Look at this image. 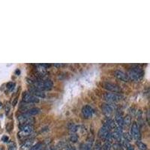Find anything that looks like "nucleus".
Wrapping results in <instances>:
<instances>
[{
    "mask_svg": "<svg viewBox=\"0 0 150 150\" xmlns=\"http://www.w3.org/2000/svg\"><path fill=\"white\" fill-rule=\"evenodd\" d=\"M125 149H126V150H134V147L132 145H131V144H128V145L125 147Z\"/></svg>",
    "mask_w": 150,
    "mask_h": 150,
    "instance_id": "nucleus-26",
    "label": "nucleus"
},
{
    "mask_svg": "<svg viewBox=\"0 0 150 150\" xmlns=\"http://www.w3.org/2000/svg\"><path fill=\"white\" fill-rule=\"evenodd\" d=\"M103 86H104V89H106L108 91H110V92H114V93H120L122 92L121 88L115 83L106 82L103 84Z\"/></svg>",
    "mask_w": 150,
    "mask_h": 150,
    "instance_id": "nucleus-7",
    "label": "nucleus"
},
{
    "mask_svg": "<svg viewBox=\"0 0 150 150\" xmlns=\"http://www.w3.org/2000/svg\"><path fill=\"white\" fill-rule=\"evenodd\" d=\"M101 110L106 116H110L113 111V108L110 104L108 103V104H103L101 105Z\"/></svg>",
    "mask_w": 150,
    "mask_h": 150,
    "instance_id": "nucleus-11",
    "label": "nucleus"
},
{
    "mask_svg": "<svg viewBox=\"0 0 150 150\" xmlns=\"http://www.w3.org/2000/svg\"><path fill=\"white\" fill-rule=\"evenodd\" d=\"M2 140L3 142H7L8 140V137L7 136H3L2 138Z\"/></svg>",
    "mask_w": 150,
    "mask_h": 150,
    "instance_id": "nucleus-28",
    "label": "nucleus"
},
{
    "mask_svg": "<svg viewBox=\"0 0 150 150\" xmlns=\"http://www.w3.org/2000/svg\"><path fill=\"white\" fill-rule=\"evenodd\" d=\"M41 112V110L38 108H32L30 109H29L28 110H26V113L29 116H35V115H38L39 112Z\"/></svg>",
    "mask_w": 150,
    "mask_h": 150,
    "instance_id": "nucleus-14",
    "label": "nucleus"
},
{
    "mask_svg": "<svg viewBox=\"0 0 150 150\" xmlns=\"http://www.w3.org/2000/svg\"><path fill=\"white\" fill-rule=\"evenodd\" d=\"M0 150H5V149H4L3 146H0Z\"/></svg>",
    "mask_w": 150,
    "mask_h": 150,
    "instance_id": "nucleus-30",
    "label": "nucleus"
},
{
    "mask_svg": "<svg viewBox=\"0 0 150 150\" xmlns=\"http://www.w3.org/2000/svg\"><path fill=\"white\" fill-rule=\"evenodd\" d=\"M23 101L28 104H36V103L39 102V99L38 98L33 96L29 92H26L23 96Z\"/></svg>",
    "mask_w": 150,
    "mask_h": 150,
    "instance_id": "nucleus-6",
    "label": "nucleus"
},
{
    "mask_svg": "<svg viewBox=\"0 0 150 150\" xmlns=\"http://www.w3.org/2000/svg\"><path fill=\"white\" fill-rule=\"evenodd\" d=\"M113 149L114 150H123V146L120 143H115L113 145Z\"/></svg>",
    "mask_w": 150,
    "mask_h": 150,
    "instance_id": "nucleus-21",
    "label": "nucleus"
},
{
    "mask_svg": "<svg viewBox=\"0 0 150 150\" xmlns=\"http://www.w3.org/2000/svg\"><path fill=\"white\" fill-rule=\"evenodd\" d=\"M137 145L138 146V148L140 149V150H147L148 148H147V146L146 145L145 143H143V142L140 141V140H137Z\"/></svg>",
    "mask_w": 150,
    "mask_h": 150,
    "instance_id": "nucleus-16",
    "label": "nucleus"
},
{
    "mask_svg": "<svg viewBox=\"0 0 150 150\" xmlns=\"http://www.w3.org/2000/svg\"><path fill=\"white\" fill-rule=\"evenodd\" d=\"M130 134L131 135L132 138H134L136 140H140V128H139L138 125L137 123L134 122L133 124L131 125V133Z\"/></svg>",
    "mask_w": 150,
    "mask_h": 150,
    "instance_id": "nucleus-5",
    "label": "nucleus"
},
{
    "mask_svg": "<svg viewBox=\"0 0 150 150\" xmlns=\"http://www.w3.org/2000/svg\"><path fill=\"white\" fill-rule=\"evenodd\" d=\"M104 98L108 102L113 103L119 101L123 98L122 95L120 93H105L104 95Z\"/></svg>",
    "mask_w": 150,
    "mask_h": 150,
    "instance_id": "nucleus-2",
    "label": "nucleus"
},
{
    "mask_svg": "<svg viewBox=\"0 0 150 150\" xmlns=\"http://www.w3.org/2000/svg\"><path fill=\"white\" fill-rule=\"evenodd\" d=\"M9 110H10V106H9V104H7L6 107H5V112H6V114L8 113Z\"/></svg>",
    "mask_w": 150,
    "mask_h": 150,
    "instance_id": "nucleus-27",
    "label": "nucleus"
},
{
    "mask_svg": "<svg viewBox=\"0 0 150 150\" xmlns=\"http://www.w3.org/2000/svg\"><path fill=\"white\" fill-rule=\"evenodd\" d=\"M131 124V117L130 116H126L124 118V125L129 126Z\"/></svg>",
    "mask_w": 150,
    "mask_h": 150,
    "instance_id": "nucleus-17",
    "label": "nucleus"
},
{
    "mask_svg": "<svg viewBox=\"0 0 150 150\" xmlns=\"http://www.w3.org/2000/svg\"><path fill=\"white\" fill-rule=\"evenodd\" d=\"M70 140L73 143H76L78 140V137L77 134H71L70 137Z\"/></svg>",
    "mask_w": 150,
    "mask_h": 150,
    "instance_id": "nucleus-22",
    "label": "nucleus"
},
{
    "mask_svg": "<svg viewBox=\"0 0 150 150\" xmlns=\"http://www.w3.org/2000/svg\"><path fill=\"white\" fill-rule=\"evenodd\" d=\"M66 150H69V149H66Z\"/></svg>",
    "mask_w": 150,
    "mask_h": 150,
    "instance_id": "nucleus-32",
    "label": "nucleus"
},
{
    "mask_svg": "<svg viewBox=\"0 0 150 150\" xmlns=\"http://www.w3.org/2000/svg\"><path fill=\"white\" fill-rule=\"evenodd\" d=\"M42 149V145L41 143H38L37 144H35V146H33L32 148L30 149V150H41Z\"/></svg>",
    "mask_w": 150,
    "mask_h": 150,
    "instance_id": "nucleus-20",
    "label": "nucleus"
},
{
    "mask_svg": "<svg viewBox=\"0 0 150 150\" xmlns=\"http://www.w3.org/2000/svg\"><path fill=\"white\" fill-rule=\"evenodd\" d=\"M122 137H123V139L127 140L128 142H130L131 140H132V137H131V135L129 133L122 134Z\"/></svg>",
    "mask_w": 150,
    "mask_h": 150,
    "instance_id": "nucleus-19",
    "label": "nucleus"
},
{
    "mask_svg": "<svg viewBox=\"0 0 150 150\" xmlns=\"http://www.w3.org/2000/svg\"><path fill=\"white\" fill-rule=\"evenodd\" d=\"M53 81L50 80H42V81H35L34 82V86L35 88L41 91L50 90L53 88Z\"/></svg>",
    "mask_w": 150,
    "mask_h": 150,
    "instance_id": "nucleus-1",
    "label": "nucleus"
},
{
    "mask_svg": "<svg viewBox=\"0 0 150 150\" xmlns=\"http://www.w3.org/2000/svg\"><path fill=\"white\" fill-rule=\"evenodd\" d=\"M8 150H17V147L14 143H12L10 146H9Z\"/></svg>",
    "mask_w": 150,
    "mask_h": 150,
    "instance_id": "nucleus-25",
    "label": "nucleus"
},
{
    "mask_svg": "<svg viewBox=\"0 0 150 150\" xmlns=\"http://www.w3.org/2000/svg\"><path fill=\"white\" fill-rule=\"evenodd\" d=\"M34 130V127L33 125H21V131L19 132L18 135L20 137L28 136Z\"/></svg>",
    "mask_w": 150,
    "mask_h": 150,
    "instance_id": "nucleus-4",
    "label": "nucleus"
},
{
    "mask_svg": "<svg viewBox=\"0 0 150 150\" xmlns=\"http://www.w3.org/2000/svg\"><path fill=\"white\" fill-rule=\"evenodd\" d=\"M110 131H111L110 130L108 127L106 126L105 125H103V126L101 127L100 129H99L98 133V137L100 139H101V140H104V137H106V135L108 134Z\"/></svg>",
    "mask_w": 150,
    "mask_h": 150,
    "instance_id": "nucleus-12",
    "label": "nucleus"
},
{
    "mask_svg": "<svg viewBox=\"0 0 150 150\" xmlns=\"http://www.w3.org/2000/svg\"><path fill=\"white\" fill-rule=\"evenodd\" d=\"M102 146L101 145L100 143H96V146H95V150H102Z\"/></svg>",
    "mask_w": 150,
    "mask_h": 150,
    "instance_id": "nucleus-24",
    "label": "nucleus"
},
{
    "mask_svg": "<svg viewBox=\"0 0 150 150\" xmlns=\"http://www.w3.org/2000/svg\"><path fill=\"white\" fill-rule=\"evenodd\" d=\"M29 93H31L33 96H35V97L37 98H45V92H43V91L40 90V89H37V88H35V86H31L29 87Z\"/></svg>",
    "mask_w": 150,
    "mask_h": 150,
    "instance_id": "nucleus-10",
    "label": "nucleus"
},
{
    "mask_svg": "<svg viewBox=\"0 0 150 150\" xmlns=\"http://www.w3.org/2000/svg\"><path fill=\"white\" fill-rule=\"evenodd\" d=\"M127 74H128L129 80H134V81H138L142 77V71L140 68H132Z\"/></svg>",
    "mask_w": 150,
    "mask_h": 150,
    "instance_id": "nucleus-3",
    "label": "nucleus"
},
{
    "mask_svg": "<svg viewBox=\"0 0 150 150\" xmlns=\"http://www.w3.org/2000/svg\"><path fill=\"white\" fill-rule=\"evenodd\" d=\"M93 109L89 105H86L82 108V114L86 119H89V118L92 117V115H93Z\"/></svg>",
    "mask_w": 150,
    "mask_h": 150,
    "instance_id": "nucleus-9",
    "label": "nucleus"
},
{
    "mask_svg": "<svg viewBox=\"0 0 150 150\" xmlns=\"http://www.w3.org/2000/svg\"><path fill=\"white\" fill-rule=\"evenodd\" d=\"M55 66H63V65H62V64H58V65H57V64H55Z\"/></svg>",
    "mask_w": 150,
    "mask_h": 150,
    "instance_id": "nucleus-29",
    "label": "nucleus"
},
{
    "mask_svg": "<svg viewBox=\"0 0 150 150\" xmlns=\"http://www.w3.org/2000/svg\"><path fill=\"white\" fill-rule=\"evenodd\" d=\"M115 121H116V123L117 124L118 126H120L122 128L124 126V117L120 113H118V114L116 115Z\"/></svg>",
    "mask_w": 150,
    "mask_h": 150,
    "instance_id": "nucleus-13",
    "label": "nucleus"
},
{
    "mask_svg": "<svg viewBox=\"0 0 150 150\" xmlns=\"http://www.w3.org/2000/svg\"><path fill=\"white\" fill-rule=\"evenodd\" d=\"M32 146H33V141L26 140L22 144L21 147V150H30Z\"/></svg>",
    "mask_w": 150,
    "mask_h": 150,
    "instance_id": "nucleus-15",
    "label": "nucleus"
},
{
    "mask_svg": "<svg viewBox=\"0 0 150 150\" xmlns=\"http://www.w3.org/2000/svg\"><path fill=\"white\" fill-rule=\"evenodd\" d=\"M1 105H2V103L0 102V106H1Z\"/></svg>",
    "mask_w": 150,
    "mask_h": 150,
    "instance_id": "nucleus-31",
    "label": "nucleus"
},
{
    "mask_svg": "<svg viewBox=\"0 0 150 150\" xmlns=\"http://www.w3.org/2000/svg\"><path fill=\"white\" fill-rule=\"evenodd\" d=\"M114 77H116V78L119 79V80H122L123 82H128L129 81V78H128V76L126 73L123 72L122 71L120 70H116L115 71L114 73Z\"/></svg>",
    "mask_w": 150,
    "mask_h": 150,
    "instance_id": "nucleus-8",
    "label": "nucleus"
},
{
    "mask_svg": "<svg viewBox=\"0 0 150 150\" xmlns=\"http://www.w3.org/2000/svg\"><path fill=\"white\" fill-rule=\"evenodd\" d=\"M14 86H15V84H14V83H12V82L8 83H7V88L9 89V90H12V89H14Z\"/></svg>",
    "mask_w": 150,
    "mask_h": 150,
    "instance_id": "nucleus-23",
    "label": "nucleus"
},
{
    "mask_svg": "<svg viewBox=\"0 0 150 150\" xmlns=\"http://www.w3.org/2000/svg\"><path fill=\"white\" fill-rule=\"evenodd\" d=\"M102 149L103 150H111L112 149V145H111L110 143H108V142H106L104 145L102 146Z\"/></svg>",
    "mask_w": 150,
    "mask_h": 150,
    "instance_id": "nucleus-18",
    "label": "nucleus"
}]
</instances>
